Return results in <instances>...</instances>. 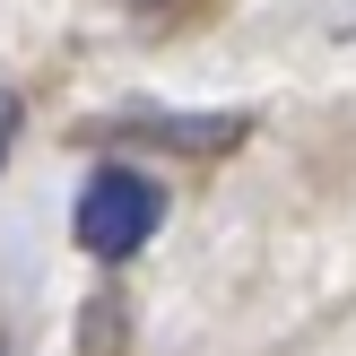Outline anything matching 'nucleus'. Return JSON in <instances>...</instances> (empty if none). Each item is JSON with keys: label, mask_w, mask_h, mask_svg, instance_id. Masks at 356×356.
<instances>
[{"label": "nucleus", "mask_w": 356, "mask_h": 356, "mask_svg": "<svg viewBox=\"0 0 356 356\" xmlns=\"http://www.w3.org/2000/svg\"><path fill=\"white\" fill-rule=\"evenodd\" d=\"M156 226H165V191H156V174H139V165H96V174L79 183L70 235H79L87 261H131V252H148Z\"/></svg>", "instance_id": "obj_1"}, {"label": "nucleus", "mask_w": 356, "mask_h": 356, "mask_svg": "<svg viewBox=\"0 0 356 356\" xmlns=\"http://www.w3.org/2000/svg\"><path fill=\"white\" fill-rule=\"evenodd\" d=\"M252 131L243 113H131V122H96V139H156V148H191V156H218Z\"/></svg>", "instance_id": "obj_2"}, {"label": "nucleus", "mask_w": 356, "mask_h": 356, "mask_svg": "<svg viewBox=\"0 0 356 356\" xmlns=\"http://www.w3.org/2000/svg\"><path fill=\"white\" fill-rule=\"evenodd\" d=\"M17 122H26V104H17L9 87H0V165H9V139H17Z\"/></svg>", "instance_id": "obj_3"}]
</instances>
